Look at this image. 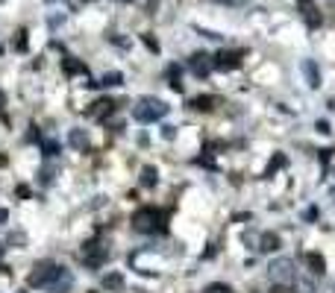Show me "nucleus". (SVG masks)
<instances>
[{
    "label": "nucleus",
    "mask_w": 335,
    "mask_h": 293,
    "mask_svg": "<svg viewBox=\"0 0 335 293\" xmlns=\"http://www.w3.org/2000/svg\"><path fill=\"white\" fill-rule=\"evenodd\" d=\"M56 273H59V267L56 264H50V261H41L38 267H35V273H32V285H38V288H47L53 279H56Z\"/></svg>",
    "instance_id": "4"
},
{
    "label": "nucleus",
    "mask_w": 335,
    "mask_h": 293,
    "mask_svg": "<svg viewBox=\"0 0 335 293\" xmlns=\"http://www.w3.org/2000/svg\"><path fill=\"white\" fill-rule=\"evenodd\" d=\"M94 106H97V109H91L88 114H91V117H100L103 112H112V106H115V103H112V100H100V103H94Z\"/></svg>",
    "instance_id": "10"
},
{
    "label": "nucleus",
    "mask_w": 335,
    "mask_h": 293,
    "mask_svg": "<svg viewBox=\"0 0 335 293\" xmlns=\"http://www.w3.org/2000/svg\"><path fill=\"white\" fill-rule=\"evenodd\" d=\"M168 114V106L162 103V100H156V97H141L135 106H132V117L138 120V123H153V120H159V117H165Z\"/></svg>",
    "instance_id": "1"
},
{
    "label": "nucleus",
    "mask_w": 335,
    "mask_h": 293,
    "mask_svg": "<svg viewBox=\"0 0 335 293\" xmlns=\"http://www.w3.org/2000/svg\"><path fill=\"white\" fill-rule=\"evenodd\" d=\"M238 56H241V53H227V50H224V53H218L215 68H238V62H241Z\"/></svg>",
    "instance_id": "8"
},
{
    "label": "nucleus",
    "mask_w": 335,
    "mask_h": 293,
    "mask_svg": "<svg viewBox=\"0 0 335 293\" xmlns=\"http://www.w3.org/2000/svg\"><path fill=\"white\" fill-rule=\"evenodd\" d=\"M303 3H309V0H303Z\"/></svg>",
    "instance_id": "17"
},
{
    "label": "nucleus",
    "mask_w": 335,
    "mask_h": 293,
    "mask_svg": "<svg viewBox=\"0 0 335 293\" xmlns=\"http://www.w3.org/2000/svg\"><path fill=\"white\" fill-rule=\"evenodd\" d=\"M306 261H309L312 273H324V258H318V255H306Z\"/></svg>",
    "instance_id": "12"
},
{
    "label": "nucleus",
    "mask_w": 335,
    "mask_h": 293,
    "mask_svg": "<svg viewBox=\"0 0 335 293\" xmlns=\"http://www.w3.org/2000/svg\"><path fill=\"white\" fill-rule=\"evenodd\" d=\"M262 244H265L262 249H277V247H280V238H277V235H265V241H262Z\"/></svg>",
    "instance_id": "13"
},
{
    "label": "nucleus",
    "mask_w": 335,
    "mask_h": 293,
    "mask_svg": "<svg viewBox=\"0 0 335 293\" xmlns=\"http://www.w3.org/2000/svg\"><path fill=\"white\" fill-rule=\"evenodd\" d=\"M121 82V73H106L103 76V85H118Z\"/></svg>",
    "instance_id": "15"
},
{
    "label": "nucleus",
    "mask_w": 335,
    "mask_h": 293,
    "mask_svg": "<svg viewBox=\"0 0 335 293\" xmlns=\"http://www.w3.org/2000/svg\"><path fill=\"white\" fill-rule=\"evenodd\" d=\"M215 68V62L206 56V53H197V56H191V70L197 73V76H203V73H209Z\"/></svg>",
    "instance_id": "6"
},
{
    "label": "nucleus",
    "mask_w": 335,
    "mask_h": 293,
    "mask_svg": "<svg viewBox=\"0 0 335 293\" xmlns=\"http://www.w3.org/2000/svg\"><path fill=\"white\" fill-rule=\"evenodd\" d=\"M144 185H153V170H150V167L144 170Z\"/></svg>",
    "instance_id": "16"
},
{
    "label": "nucleus",
    "mask_w": 335,
    "mask_h": 293,
    "mask_svg": "<svg viewBox=\"0 0 335 293\" xmlns=\"http://www.w3.org/2000/svg\"><path fill=\"white\" fill-rule=\"evenodd\" d=\"M132 226H135L138 232H156V229L162 226V214H159L156 208H138V211L132 214Z\"/></svg>",
    "instance_id": "3"
},
{
    "label": "nucleus",
    "mask_w": 335,
    "mask_h": 293,
    "mask_svg": "<svg viewBox=\"0 0 335 293\" xmlns=\"http://www.w3.org/2000/svg\"><path fill=\"white\" fill-rule=\"evenodd\" d=\"M68 144H71V147H77V150H85V147H88V135H85L82 129H71Z\"/></svg>",
    "instance_id": "9"
},
{
    "label": "nucleus",
    "mask_w": 335,
    "mask_h": 293,
    "mask_svg": "<svg viewBox=\"0 0 335 293\" xmlns=\"http://www.w3.org/2000/svg\"><path fill=\"white\" fill-rule=\"evenodd\" d=\"M121 285H124V279H121V276H106V288L121 291Z\"/></svg>",
    "instance_id": "14"
},
{
    "label": "nucleus",
    "mask_w": 335,
    "mask_h": 293,
    "mask_svg": "<svg viewBox=\"0 0 335 293\" xmlns=\"http://www.w3.org/2000/svg\"><path fill=\"white\" fill-rule=\"evenodd\" d=\"M212 103H215V97H197L191 106H194V109H200V112H209V109H212Z\"/></svg>",
    "instance_id": "11"
},
{
    "label": "nucleus",
    "mask_w": 335,
    "mask_h": 293,
    "mask_svg": "<svg viewBox=\"0 0 335 293\" xmlns=\"http://www.w3.org/2000/svg\"><path fill=\"white\" fill-rule=\"evenodd\" d=\"M268 270H271V282H277V285L291 288L297 282V270H294V261L291 258H277Z\"/></svg>",
    "instance_id": "2"
},
{
    "label": "nucleus",
    "mask_w": 335,
    "mask_h": 293,
    "mask_svg": "<svg viewBox=\"0 0 335 293\" xmlns=\"http://www.w3.org/2000/svg\"><path fill=\"white\" fill-rule=\"evenodd\" d=\"M300 68H303V73H306L309 85H312V88H318V85H321V73H318V65H315L312 59H306V62H303Z\"/></svg>",
    "instance_id": "7"
},
{
    "label": "nucleus",
    "mask_w": 335,
    "mask_h": 293,
    "mask_svg": "<svg viewBox=\"0 0 335 293\" xmlns=\"http://www.w3.org/2000/svg\"><path fill=\"white\" fill-rule=\"evenodd\" d=\"M71 285H74V276H71V270L59 267V273H56V279L47 285V291H50V293H68V291H71Z\"/></svg>",
    "instance_id": "5"
}]
</instances>
